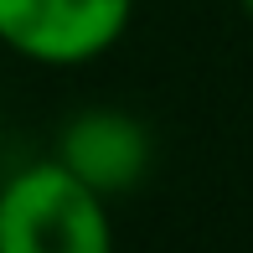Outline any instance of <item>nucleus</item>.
Here are the masks:
<instances>
[{
  "label": "nucleus",
  "mask_w": 253,
  "mask_h": 253,
  "mask_svg": "<svg viewBox=\"0 0 253 253\" xmlns=\"http://www.w3.org/2000/svg\"><path fill=\"white\" fill-rule=\"evenodd\" d=\"M0 253H114L109 202L57 160H31L0 181Z\"/></svg>",
  "instance_id": "1"
},
{
  "label": "nucleus",
  "mask_w": 253,
  "mask_h": 253,
  "mask_svg": "<svg viewBox=\"0 0 253 253\" xmlns=\"http://www.w3.org/2000/svg\"><path fill=\"white\" fill-rule=\"evenodd\" d=\"M140 0H0V47L42 67H83L124 42Z\"/></svg>",
  "instance_id": "2"
},
{
  "label": "nucleus",
  "mask_w": 253,
  "mask_h": 253,
  "mask_svg": "<svg viewBox=\"0 0 253 253\" xmlns=\"http://www.w3.org/2000/svg\"><path fill=\"white\" fill-rule=\"evenodd\" d=\"M52 160L73 181H83L93 197L114 202L134 191L155 166V134L140 114L114 109V103H88V109L67 114L62 134H57Z\"/></svg>",
  "instance_id": "3"
},
{
  "label": "nucleus",
  "mask_w": 253,
  "mask_h": 253,
  "mask_svg": "<svg viewBox=\"0 0 253 253\" xmlns=\"http://www.w3.org/2000/svg\"><path fill=\"white\" fill-rule=\"evenodd\" d=\"M238 10H243V21L253 26V0H238Z\"/></svg>",
  "instance_id": "4"
},
{
  "label": "nucleus",
  "mask_w": 253,
  "mask_h": 253,
  "mask_svg": "<svg viewBox=\"0 0 253 253\" xmlns=\"http://www.w3.org/2000/svg\"><path fill=\"white\" fill-rule=\"evenodd\" d=\"M0 145H5V114H0Z\"/></svg>",
  "instance_id": "5"
}]
</instances>
